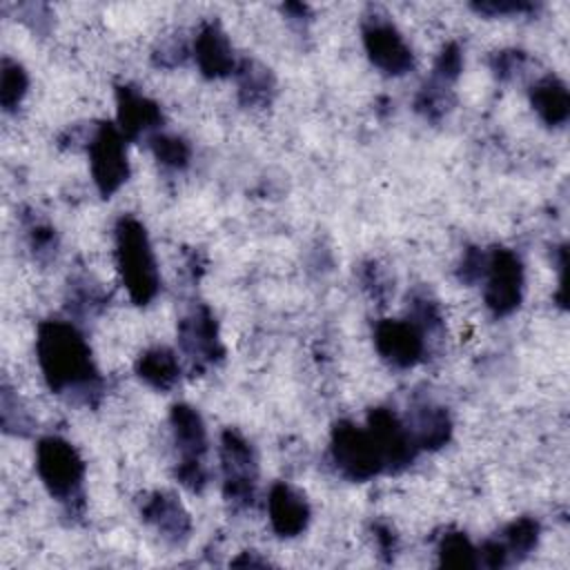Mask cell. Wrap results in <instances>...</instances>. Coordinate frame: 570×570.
<instances>
[{
  "label": "cell",
  "mask_w": 570,
  "mask_h": 570,
  "mask_svg": "<svg viewBox=\"0 0 570 570\" xmlns=\"http://www.w3.org/2000/svg\"><path fill=\"white\" fill-rule=\"evenodd\" d=\"M116 263L122 285L136 305H147L160 289L158 267L145 225L134 216L116 223Z\"/></svg>",
  "instance_id": "cell-2"
},
{
  "label": "cell",
  "mask_w": 570,
  "mask_h": 570,
  "mask_svg": "<svg viewBox=\"0 0 570 570\" xmlns=\"http://www.w3.org/2000/svg\"><path fill=\"white\" fill-rule=\"evenodd\" d=\"M367 432L376 443V450L383 459L385 472L405 470L419 454V448L405 425L392 410L374 407L367 414Z\"/></svg>",
  "instance_id": "cell-9"
},
{
  "label": "cell",
  "mask_w": 570,
  "mask_h": 570,
  "mask_svg": "<svg viewBox=\"0 0 570 570\" xmlns=\"http://www.w3.org/2000/svg\"><path fill=\"white\" fill-rule=\"evenodd\" d=\"M29 87L27 71L20 62L11 58H2V69H0V105L4 111H13L20 100L24 98Z\"/></svg>",
  "instance_id": "cell-23"
},
{
  "label": "cell",
  "mask_w": 570,
  "mask_h": 570,
  "mask_svg": "<svg viewBox=\"0 0 570 570\" xmlns=\"http://www.w3.org/2000/svg\"><path fill=\"white\" fill-rule=\"evenodd\" d=\"M374 541L383 554H394L396 550V534L387 523H374Z\"/></svg>",
  "instance_id": "cell-33"
},
{
  "label": "cell",
  "mask_w": 570,
  "mask_h": 570,
  "mask_svg": "<svg viewBox=\"0 0 570 570\" xmlns=\"http://www.w3.org/2000/svg\"><path fill=\"white\" fill-rule=\"evenodd\" d=\"M419 450H439L452 436V419L445 407L432 401H416L405 421Z\"/></svg>",
  "instance_id": "cell-15"
},
{
  "label": "cell",
  "mask_w": 570,
  "mask_h": 570,
  "mask_svg": "<svg viewBox=\"0 0 570 570\" xmlns=\"http://www.w3.org/2000/svg\"><path fill=\"white\" fill-rule=\"evenodd\" d=\"M269 523L278 537H298L309 523V505L305 497L287 483H274L267 499Z\"/></svg>",
  "instance_id": "cell-14"
},
{
  "label": "cell",
  "mask_w": 570,
  "mask_h": 570,
  "mask_svg": "<svg viewBox=\"0 0 570 570\" xmlns=\"http://www.w3.org/2000/svg\"><path fill=\"white\" fill-rule=\"evenodd\" d=\"M452 105V94H450V85L443 82V80H436V78H430L416 100H414V107L419 114H423L425 118L430 120H439Z\"/></svg>",
  "instance_id": "cell-25"
},
{
  "label": "cell",
  "mask_w": 570,
  "mask_h": 570,
  "mask_svg": "<svg viewBox=\"0 0 570 570\" xmlns=\"http://www.w3.org/2000/svg\"><path fill=\"white\" fill-rule=\"evenodd\" d=\"M194 58L205 78H225L236 71L229 38L216 20L200 24L194 38Z\"/></svg>",
  "instance_id": "cell-12"
},
{
  "label": "cell",
  "mask_w": 570,
  "mask_h": 570,
  "mask_svg": "<svg viewBox=\"0 0 570 570\" xmlns=\"http://www.w3.org/2000/svg\"><path fill=\"white\" fill-rule=\"evenodd\" d=\"M2 428L13 434H27L29 432V414L18 405V399L11 396V390H2Z\"/></svg>",
  "instance_id": "cell-27"
},
{
  "label": "cell",
  "mask_w": 570,
  "mask_h": 570,
  "mask_svg": "<svg viewBox=\"0 0 570 570\" xmlns=\"http://www.w3.org/2000/svg\"><path fill=\"white\" fill-rule=\"evenodd\" d=\"M36 356L51 392L76 394L87 403L100 392L102 381L91 358V347L73 323L42 321L36 336Z\"/></svg>",
  "instance_id": "cell-1"
},
{
  "label": "cell",
  "mask_w": 570,
  "mask_h": 570,
  "mask_svg": "<svg viewBox=\"0 0 570 570\" xmlns=\"http://www.w3.org/2000/svg\"><path fill=\"white\" fill-rule=\"evenodd\" d=\"M149 147H151L154 158L160 165L171 167V169L187 167L189 156H191L189 142L185 138H180V136H174V134H154L149 138Z\"/></svg>",
  "instance_id": "cell-24"
},
{
  "label": "cell",
  "mask_w": 570,
  "mask_h": 570,
  "mask_svg": "<svg viewBox=\"0 0 570 570\" xmlns=\"http://www.w3.org/2000/svg\"><path fill=\"white\" fill-rule=\"evenodd\" d=\"M330 459L341 476L347 481H370L383 470V459L376 450L367 428H358L352 421H338L330 436Z\"/></svg>",
  "instance_id": "cell-4"
},
{
  "label": "cell",
  "mask_w": 570,
  "mask_h": 570,
  "mask_svg": "<svg viewBox=\"0 0 570 570\" xmlns=\"http://www.w3.org/2000/svg\"><path fill=\"white\" fill-rule=\"evenodd\" d=\"M142 519L160 532L163 539L171 543H180L191 532V521L187 510L180 505V501L169 492H154L140 510Z\"/></svg>",
  "instance_id": "cell-16"
},
{
  "label": "cell",
  "mask_w": 570,
  "mask_h": 570,
  "mask_svg": "<svg viewBox=\"0 0 570 570\" xmlns=\"http://www.w3.org/2000/svg\"><path fill=\"white\" fill-rule=\"evenodd\" d=\"M36 470L53 499L69 505L80 499L85 463L69 441L60 436L40 439L36 445Z\"/></svg>",
  "instance_id": "cell-3"
},
{
  "label": "cell",
  "mask_w": 570,
  "mask_h": 570,
  "mask_svg": "<svg viewBox=\"0 0 570 570\" xmlns=\"http://www.w3.org/2000/svg\"><path fill=\"white\" fill-rule=\"evenodd\" d=\"M29 245L38 258L51 256L58 249V236L56 229L47 223H31L29 225Z\"/></svg>",
  "instance_id": "cell-29"
},
{
  "label": "cell",
  "mask_w": 570,
  "mask_h": 570,
  "mask_svg": "<svg viewBox=\"0 0 570 570\" xmlns=\"http://www.w3.org/2000/svg\"><path fill=\"white\" fill-rule=\"evenodd\" d=\"M223 494L236 508H247L256 497V452L252 443L236 430H225L220 436Z\"/></svg>",
  "instance_id": "cell-5"
},
{
  "label": "cell",
  "mask_w": 570,
  "mask_h": 570,
  "mask_svg": "<svg viewBox=\"0 0 570 570\" xmlns=\"http://www.w3.org/2000/svg\"><path fill=\"white\" fill-rule=\"evenodd\" d=\"M483 281H485L483 301L494 316H508L521 305L523 265L512 249L494 247L488 254V267H485Z\"/></svg>",
  "instance_id": "cell-7"
},
{
  "label": "cell",
  "mask_w": 570,
  "mask_h": 570,
  "mask_svg": "<svg viewBox=\"0 0 570 570\" xmlns=\"http://www.w3.org/2000/svg\"><path fill=\"white\" fill-rule=\"evenodd\" d=\"M167 58H171V67H174V65H180V62L187 58V47H185L183 42H176V40H171L169 45H163L158 53H154V60H156V65H163V67H167V62H169Z\"/></svg>",
  "instance_id": "cell-32"
},
{
  "label": "cell",
  "mask_w": 570,
  "mask_h": 570,
  "mask_svg": "<svg viewBox=\"0 0 570 570\" xmlns=\"http://www.w3.org/2000/svg\"><path fill=\"white\" fill-rule=\"evenodd\" d=\"M472 9L483 16H514V13L519 16V13L532 11L534 4L523 0H490V2H474Z\"/></svg>",
  "instance_id": "cell-31"
},
{
  "label": "cell",
  "mask_w": 570,
  "mask_h": 570,
  "mask_svg": "<svg viewBox=\"0 0 570 570\" xmlns=\"http://www.w3.org/2000/svg\"><path fill=\"white\" fill-rule=\"evenodd\" d=\"M363 47L374 67L387 76H403L414 67V56L399 29L385 16H370L361 27Z\"/></svg>",
  "instance_id": "cell-8"
},
{
  "label": "cell",
  "mask_w": 570,
  "mask_h": 570,
  "mask_svg": "<svg viewBox=\"0 0 570 570\" xmlns=\"http://www.w3.org/2000/svg\"><path fill=\"white\" fill-rule=\"evenodd\" d=\"M234 73L238 80V98L245 107L269 105L276 91V80L265 65L256 60H243L240 65H236Z\"/></svg>",
  "instance_id": "cell-20"
},
{
  "label": "cell",
  "mask_w": 570,
  "mask_h": 570,
  "mask_svg": "<svg viewBox=\"0 0 570 570\" xmlns=\"http://www.w3.org/2000/svg\"><path fill=\"white\" fill-rule=\"evenodd\" d=\"M530 102L539 118L550 127H561L570 116V94L557 76L537 80L530 89Z\"/></svg>",
  "instance_id": "cell-18"
},
{
  "label": "cell",
  "mask_w": 570,
  "mask_h": 570,
  "mask_svg": "<svg viewBox=\"0 0 570 570\" xmlns=\"http://www.w3.org/2000/svg\"><path fill=\"white\" fill-rule=\"evenodd\" d=\"M485 267H488V254L479 247H468L461 263H459V269H456V276L461 283H476V281H483L485 276Z\"/></svg>",
  "instance_id": "cell-28"
},
{
  "label": "cell",
  "mask_w": 570,
  "mask_h": 570,
  "mask_svg": "<svg viewBox=\"0 0 570 570\" xmlns=\"http://www.w3.org/2000/svg\"><path fill=\"white\" fill-rule=\"evenodd\" d=\"M178 345L194 370H205L223 358L218 323L207 305H196L178 323Z\"/></svg>",
  "instance_id": "cell-11"
},
{
  "label": "cell",
  "mask_w": 570,
  "mask_h": 570,
  "mask_svg": "<svg viewBox=\"0 0 570 570\" xmlns=\"http://www.w3.org/2000/svg\"><path fill=\"white\" fill-rule=\"evenodd\" d=\"M116 105H118V129L127 140H136L138 136L156 129L163 122L160 107L129 85L116 87Z\"/></svg>",
  "instance_id": "cell-13"
},
{
  "label": "cell",
  "mask_w": 570,
  "mask_h": 570,
  "mask_svg": "<svg viewBox=\"0 0 570 570\" xmlns=\"http://www.w3.org/2000/svg\"><path fill=\"white\" fill-rule=\"evenodd\" d=\"M174 443L180 461H203L207 452V430L203 416L187 403H176L169 412Z\"/></svg>",
  "instance_id": "cell-17"
},
{
  "label": "cell",
  "mask_w": 570,
  "mask_h": 570,
  "mask_svg": "<svg viewBox=\"0 0 570 570\" xmlns=\"http://www.w3.org/2000/svg\"><path fill=\"white\" fill-rule=\"evenodd\" d=\"M525 62V53L519 49H503L490 58V69L499 80H510Z\"/></svg>",
  "instance_id": "cell-30"
},
{
  "label": "cell",
  "mask_w": 570,
  "mask_h": 570,
  "mask_svg": "<svg viewBox=\"0 0 570 570\" xmlns=\"http://www.w3.org/2000/svg\"><path fill=\"white\" fill-rule=\"evenodd\" d=\"M461 69H463V53H461V47H459L456 42H448V45L441 49V53L436 56V60H434L432 78L452 85V82L459 78Z\"/></svg>",
  "instance_id": "cell-26"
},
{
  "label": "cell",
  "mask_w": 570,
  "mask_h": 570,
  "mask_svg": "<svg viewBox=\"0 0 570 570\" xmlns=\"http://www.w3.org/2000/svg\"><path fill=\"white\" fill-rule=\"evenodd\" d=\"M439 563L450 568H476L479 554L463 532H445L439 539Z\"/></svg>",
  "instance_id": "cell-22"
},
{
  "label": "cell",
  "mask_w": 570,
  "mask_h": 570,
  "mask_svg": "<svg viewBox=\"0 0 570 570\" xmlns=\"http://www.w3.org/2000/svg\"><path fill=\"white\" fill-rule=\"evenodd\" d=\"M136 374L154 390L167 392L180 379V363L178 356L169 347H151L140 354L136 361Z\"/></svg>",
  "instance_id": "cell-19"
},
{
  "label": "cell",
  "mask_w": 570,
  "mask_h": 570,
  "mask_svg": "<svg viewBox=\"0 0 570 570\" xmlns=\"http://www.w3.org/2000/svg\"><path fill=\"white\" fill-rule=\"evenodd\" d=\"M125 142H127V138L120 134V129L114 122L96 125L94 134L89 136L87 151H89L91 178H94L100 196H105V198L116 194L129 178Z\"/></svg>",
  "instance_id": "cell-6"
},
{
  "label": "cell",
  "mask_w": 570,
  "mask_h": 570,
  "mask_svg": "<svg viewBox=\"0 0 570 570\" xmlns=\"http://www.w3.org/2000/svg\"><path fill=\"white\" fill-rule=\"evenodd\" d=\"M541 534V525L537 519L532 517H519L517 521L508 523L499 537V541L503 543L510 561L525 557L530 550H534L537 541Z\"/></svg>",
  "instance_id": "cell-21"
},
{
  "label": "cell",
  "mask_w": 570,
  "mask_h": 570,
  "mask_svg": "<svg viewBox=\"0 0 570 570\" xmlns=\"http://www.w3.org/2000/svg\"><path fill=\"white\" fill-rule=\"evenodd\" d=\"M374 347L387 365L407 370L421 363L428 338L410 318H383L374 327Z\"/></svg>",
  "instance_id": "cell-10"
}]
</instances>
